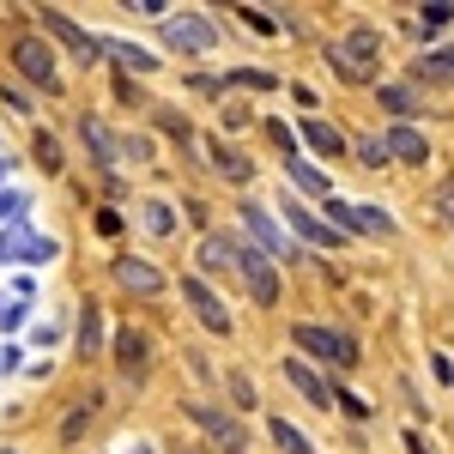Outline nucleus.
Here are the masks:
<instances>
[{
  "instance_id": "obj_9",
  "label": "nucleus",
  "mask_w": 454,
  "mask_h": 454,
  "mask_svg": "<svg viewBox=\"0 0 454 454\" xmlns=\"http://www.w3.org/2000/svg\"><path fill=\"white\" fill-rule=\"evenodd\" d=\"M164 43L182 49V55H207L212 43H218V31H212L207 19H170V25H164Z\"/></svg>"
},
{
  "instance_id": "obj_31",
  "label": "nucleus",
  "mask_w": 454,
  "mask_h": 454,
  "mask_svg": "<svg viewBox=\"0 0 454 454\" xmlns=\"http://www.w3.org/2000/svg\"><path fill=\"white\" fill-rule=\"evenodd\" d=\"M357 158H364V164H382L387 152H382V140H357Z\"/></svg>"
},
{
  "instance_id": "obj_25",
  "label": "nucleus",
  "mask_w": 454,
  "mask_h": 454,
  "mask_svg": "<svg viewBox=\"0 0 454 454\" xmlns=\"http://www.w3.org/2000/svg\"><path fill=\"white\" fill-rule=\"evenodd\" d=\"M419 79H430V85H449V79H454V49L424 55V61H419Z\"/></svg>"
},
{
  "instance_id": "obj_2",
  "label": "nucleus",
  "mask_w": 454,
  "mask_h": 454,
  "mask_svg": "<svg viewBox=\"0 0 454 454\" xmlns=\"http://www.w3.org/2000/svg\"><path fill=\"white\" fill-rule=\"evenodd\" d=\"M182 412L207 430L218 454H243L248 449V430L237 424V412H224V406H212V400H182Z\"/></svg>"
},
{
  "instance_id": "obj_6",
  "label": "nucleus",
  "mask_w": 454,
  "mask_h": 454,
  "mask_svg": "<svg viewBox=\"0 0 454 454\" xmlns=\"http://www.w3.org/2000/svg\"><path fill=\"white\" fill-rule=\"evenodd\" d=\"M182 297L194 303V315H200L207 333H231V309H224V297H218L207 279H182Z\"/></svg>"
},
{
  "instance_id": "obj_29",
  "label": "nucleus",
  "mask_w": 454,
  "mask_h": 454,
  "mask_svg": "<svg viewBox=\"0 0 454 454\" xmlns=\"http://www.w3.org/2000/svg\"><path fill=\"white\" fill-rule=\"evenodd\" d=\"M449 19H454V6H449V0H430V6H424V31H442Z\"/></svg>"
},
{
  "instance_id": "obj_23",
  "label": "nucleus",
  "mask_w": 454,
  "mask_h": 454,
  "mask_svg": "<svg viewBox=\"0 0 454 454\" xmlns=\"http://www.w3.org/2000/svg\"><path fill=\"white\" fill-rule=\"evenodd\" d=\"M382 109H394V115L412 128V115H419V91H412V85H382Z\"/></svg>"
},
{
  "instance_id": "obj_14",
  "label": "nucleus",
  "mask_w": 454,
  "mask_h": 454,
  "mask_svg": "<svg viewBox=\"0 0 454 454\" xmlns=\"http://www.w3.org/2000/svg\"><path fill=\"white\" fill-rule=\"evenodd\" d=\"M145 333L140 327H121V333H115V364H121V376H128V382H140L145 376Z\"/></svg>"
},
{
  "instance_id": "obj_19",
  "label": "nucleus",
  "mask_w": 454,
  "mask_h": 454,
  "mask_svg": "<svg viewBox=\"0 0 454 454\" xmlns=\"http://www.w3.org/2000/svg\"><path fill=\"white\" fill-rule=\"evenodd\" d=\"M79 140H85V152H91L104 170H115V140H109L104 121H91V115H85V121H79Z\"/></svg>"
},
{
  "instance_id": "obj_24",
  "label": "nucleus",
  "mask_w": 454,
  "mask_h": 454,
  "mask_svg": "<svg viewBox=\"0 0 454 454\" xmlns=\"http://www.w3.org/2000/svg\"><path fill=\"white\" fill-rule=\"evenodd\" d=\"M140 218H145V231H152V237H170V231H176L170 200H140Z\"/></svg>"
},
{
  "instance_id": "obj_28",
  "label": "nucleus",
  "mask_w": 454,
  "mask_h": 454,
  "mask_svg": "<svg viewBox=\"0 0 454 454\" xmlns=\"http://www.w3.org/2000/svg\"><path fill=\"white\" fill-rule=\"evenodd\" d=\"M31 152H36V164H43V170H49V176L61 170V145L49 140V134H36V145H31Z\"/></svg>"
},
{
  "instance_id": "obj_1",
  "label": "nucleus",
  "mask_w": 454,
  "mask_h": 454,
  "mask_svg": "<svg viewBox=\"0 0 454 454\" xmlns=\"http://www.w3.org/2000/svg\"><path fill=\"white\" fill-rule=\"evenodd\" d=\"M376 61H382V36L370 31V25H357V31L327 43V67L340 73L346 85H370L376 79Z\"/></svg>"
},
{
  "instance_id": "obj_16",
  "label": "nucleus",
  "mask_w": 454,
  "mask_h": 454,
  "mask_svg": "<svg viewBox=\"0 0 454 454\" xmlns=\"http://www.w3.org/2000/svg\"><path fill=\"white\" fill-rule=\"evenodd\" d=\"M303 140H309L321 158H340V152H346V134H340L333 121H321V115H309V121H303Z\"/></svg>"
},
{
  "instance_id": "obj_13",
  "label": "nucleus",
  "mask_w": 454,
  "mask_h": 454,
  "mask_svg": "<svg viewBox=\"0 0 454 454\" xmlns=\"http://www.w3.org/2000/svg\"><path fill=\"white\" fill-rule=\"evenodd\" d=\"M279 370H285V382L297 387V394H303L309 406H333V387L321 382V376H315V370H309V364H303V357H285Z\"/></svg>"
},
{
  "instance_id": "obj_22",
  "label": "nucleus",
  "mask_w": 454,
  "mask_h": 454,
  "mask_svg": "<svg viewBox=\"0 0 454 454\" xmlns=\"http://www.w3.org/2000/svg\"><path fill=\"white\" fill-rule=\"evenodd\" d=\"M91 412H98V394H79V406H73L67 419H61V442H79V436H85V424H91Z\"/></svg>"
},
{
  "instance_id": "obj_35",
  "label": "nucleus",
  "mask_w": 454,
  "mask_h": 454,
  "mask_svg": "<svg viewBox=\"0 0 454 454\" xmlns=\"http://www.w3.org/2000/svg\"><path fill=\"white\" fill-rule=\"evenodd\" d=\"M0 182H6V158H0Z\"/></svg>"
},
{
  "instance_id": "obj_10",
  "label": "nucleus",
  "mask_w": 454,
  "mask_h": 454,
  "mask_svg": "<svg viewBox=\"0 0 454 454\" xmlns=\"http://www.w3.org/2000/svg\"><path fill=\"white\" fill-rule=\"evenodd\" d=\"M243 224H248V237H254V248H261L267 261H285V254H291V243H285V237H279V224H273L267 212L254 207V200H248V207H243Z\"/></svg>"
},
{
  "instance_id": "obj_3",
  "label": "nucleus",
  "mask_w": 454,
  "mask_h": 454,
  "mask_svg": "<svg viewBox=\"0 0 454 454\" xmlns=\"http://www.w3.org/2000/svg\"><path fill=\"white\" fill-rule=\"evenodd\" d=\"M291 346L321 357V364H340V370L357 364V346H351L346 333H327V327H315V321H297V327H291Z\"/></svg>"
},
{
  "instance_id": "obj_20",
  "label": "nucleus",
  "mask_w": 454,
  "mask_h": 454,
  "mask_svg": "<svg viewBox=\"0 0 454 454\" xmlns=\"http://www.w3.org/2000/svg\"><path fill=\"white\" fill-rule=\"evenodd\" d=\"M98 351H104V309L85 303L79 309V357H98Z\"/></svg>"
},
{
  "instance_id": "obj_32",
  "label": "nucleus",
  "mask_w": 454,
  "mask_h": 454,
  "mask_svg": "<svg viewBox=\"0 0 454 454\" xmlns=\"http://www.w3.org/2000/svg\"><path fill=\"white\" fill-rule=\"evenodd\" d=\"M333 400H340V406H346L351 419H364V412H370V400H357V394H333Z\"/></svg>"
},
{
  "instance_id": "obj_5",
  "label": "nucleus",
  "mask_w": 454,
  "mask_h": 454,
  "mask_svg": "<svg viewBox=\"0 0 454 454\" xmlns=\"http://www.w3.org/2000/svg\"><path fill=\"white\" fill-rule=\"evenodd\" d=\"M12 67L49 91V85H55V49H49L43 36H19V43H12Z\"/></svg>"
},
{
  "instance_id": "obj_30",
  "label": "nucleus",
  "mask_w": 454,
  "mask_h": 454,
  "mask_svg": "<svg viewBox=\"0 0 454 454\" xmlns=\"http://www.w3.org/2000/svg\"><path fill=\"white\" fill-rule=\"evenodd\" d=\"M231 400H237V406H254V387H248V376H231Z\"/></svg>"
},
{
  "instance_id": "obj_36",
  "label": "nucleus",
  "mask_w": 454,
  "mask_h": 454,
  "mask_svg": "<svg viewBox=\"0 0 454 454\" xmlns=\"http://www.w3.org/2000/svg\"><path fill=\"white\" fill-rule=\"evenodd\" d=\"M188 454H207V449H188Z\"/></svg>"
},
{
  "instance_id": "obj_12",
  "label": "nucleus",
  "mask_w": 454,
  "mask_h": 454,
  "mask_svg": "<svg viewBox=\"0 0 454 454\" xmlns=\"http://www.w3.org/2000/svg\"><path fill=\"white\" fill-rule=\"evenodd\" d=\"M382 152H387V158H400V164H424V158H430V140H424L419 128L394 121V128L382 134Z\"/></svg>"
},
{
  "instance_id": "obj_7",
  "label": "nucleus",
  "mask_w": 454,
  "mask_h": 454,
  "mask_svg": "<svg viewBox=\"0 0 454 454\" xmlns=\"http://www.w3.org/2000/svg\"><path fill=\"white\" fill-rule=\"evenodd\" d=\"M43 31H55V36H61V43L73 49V55H85V67H91V61L104 55V43H98L91 31H79V25H73L67 12H55V6H43Z\"/></svg>"
},
{
  "instance_id": "obj_34",
  "label": "nucleus",
  "mask_w": 454,
  "mask_h": 454,
  "mask_svg": "<svg viewBox=\"0 0 454 454\" xmlns=\"http://www.w3.org/2000/svg\"><path fill=\"white\" fill-rule=\"evenodd\" d=\"M442 218H449V224H454V188H449V194H442Z\"/></svg>"
},
{
  "instance_id": "obj_21",
  "label": "nucleus",
  "mask_w": 454,
  "mask_h": 454,
  "mask_svg": "<svg viewBox=\"0 0 454 454\" xmlns=\"http://www.w3.org/2000/svg\"><path fill=\"white\" fill-rule=\"evenodd\" d=\"M207 152H212V170H218V176H231V182H248V176H254V164L237 158L224 140H207Z\"/></svg>"
},
{
  "instance_id": "obj_11",
  "label": "nucleus",
  "mask_w": 454,
  "mask_h": 454,
  "mask_svg": "<svg viewBox=\"0 0 454 454\" xmlns=\"http://www.w3.org/2000/svg\"><path fill=\"white\" fill-rule=\"evenodd\" d=\"M285 218H291V231H297L303 243H315V248H340V231H333L327 218H315L309 207H297V200H285Z\"/></svg>"
},
{
  "instance_id": "obj_37",
  "label": "nucleus",
  "mask_w": 454,
  "mask_h": 454,
  "mask_svg": "<svg viewBox=\"0 0 454 454\" xmlns=\"http://www.w3.org/2000/svg\"><path fill=\"white\" fill-rule=\"evenodd\" d=\"M0 454H12V449H0Z\"/></svg>"
},
{
  "instance_id": "obj_4",
  "label": "nucleus",
  "mask_w": 454,
  "mask_h": 454,
  "mask_svg": "<svg viewBox=\"0 0 454 454\" xmlns=\"http://www.w3.org/2000/svg\"><path fill=\"white\" fill-rule=\"evenodd\" d=\"M237 273H243L254 303H279V267H273L254 243H237Z\"/></svg>"
},
{
  "instance_id": "obj_18",
  "label": "nucleus",
  "mask_w": 454,
  "mask_h": 454,
  "mask_svg": "<svg viewBox=\"0 0 454 454\" xmlns=\"http://www.w3.org/2000/svg\"><path fill=\"white\" fill-rule=\"evenodd\" d=\"M200 267H212V273H231V267H237V237L212 231L207 243H200Z\"/></svg>"
},
{
  "instance_id": "obj_27",
  "label": "nucleus",
  "mask_w": 454,
  "mask_h": 454,
  "mask_svg": "<svg viewBox=\"0 0 454 454\" xmlns=\"http://www.w3.org/2000/svg\"><path fill=\"white\" fill-rule=\"evenodd\" d=\"M104 49H109V55H115L128 73H152V67H158V61H152V49H134V43H104Z\"/></svg>"
},
{
  "instance_id": "obj_8",
  "label": "nucleus",
  "mask_w": 454,
  "mask_h": 454,
  "mask_svg": "<svg viewBox=\"0 0 454 454\" xmlns=\"http://www.w3.org/2000/svg\"><path fill=\"white\" fill-rule=\"evenodd\" d=\"M115 285L134 291V297H158L164 291V273L152 261H134V254H115Z\"/></svg>"
},
{
  "instance_id": "obj_17",
  "label": "nucleus",
  "mask_w": 454,
  "mask_h": 454,
  "mask_svg": "<svg viewBox=\"0 0 454 454\" xmlns=\"http://www.w3.org/2000/svg\"><path fill=\"white\" fill-rule=\"evenodd\" d=\"M285 176H291V182H297L303 194H315V200H327V194H333V182H327V176L315 170L309 158H285Z\"/></svg>"
},
{
  "instance_id": "obj_15",
  "label": "nucleus",
  "mask_w": 454,
  "mask_h": 454,
  "mask_svg": "<svg viewBox=\"0 0 454 454\" xmlns=\"http://www.w3.org/2000/svg\"><path fill=\"white\" fill-rule=\"evenodd\" d=\"M49 254H55V243L49 237H31L25 224L0 237V261H49Z\"/></svg>"
},
{
  "instance_id": "obj_26",
  "label": "nucleus",
  "mask_w": 454,
  "mask_h": 454,
  "mask_svg": "<svg viewBox=\"0 0 454 454\" xmlns=\"http://www.w3.org/2000/svg\"><path fill=\"white\" fill-rule=\"evenodd\" d=\"M273 442H279L285 454H321V449L309 442V436L297 430V424H285V419H273Z\"/></svg>"
},
{
  "instance_id": "obj_33",
  "label": "nucleus",
  "mask_w": 454,
  "mask_h": 454,
  "mask_svg": "<svg viewBox=\"0 0 454 454\" xmlns=\"http://www.w3.org/2000/svg\"><path fill=\"white\" fill-rule=\"evenodd\" d=\"M25 212V194H0V218H19Z\"/></svg>"
}]
</instances>
